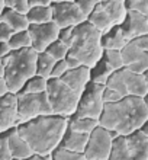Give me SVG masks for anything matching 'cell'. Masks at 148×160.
<instances>
[{
    "label": "cell",
    "instance_id": "1",
    "mask_svg": "<svg viewBox=\"0 0 148 160\" xmlns=\"http://www.w3.org/2000/svg\"><path fill=\"white\" fill-rule=\"evenodd\" d=\"M67 128L68 118L57 115L38 117L16 127L19 135L28 143L32 153L38 156H51L58 148Z\"/></svg>",
    "mask_w": 148,
    "mask_h": 160
},
{
    "label": "cell",
    "instance_id": "2",
    "mask_svg": "<svg viewBox=\"0 0 148 160\" xmlns=\"http://www.w3.org/2000/svg\"><path fill=\"white\" fill-rule=\"evenodd\" d=\"M147 118L148 109L142 98L128 96L116 103H106L99 118V125L119 135H129L141 130Z\"/></svg>",
    "mask_w": 148,
    "mask_h": 160
},
{
    "label": "cell",
    "instance_id": "3",
    "mask_svg": "<svg viewBox=\"0 0 148 160\" xmlns=\"http://www.w3.org/2000/svg\"><path fill=\"white\" fill-rule=\"evenodd\" d=\"M36 57L38 52L32 48H25L12 51L6 58L2 60L3 79L10 93L17 95L28 80L36 76Z\"/></svg>",
    "mask_w": 148,
    "mask_h": 160
},
{
    "label": "cell",
    "instance_id": "4",
    "mask_svg": "<svg viewBox=\"0 0 148 160\" xmlns=\"http://www.w3.org/2000/svg\"><path fill=\"white\" fill-rule=\"evenodd\" d=\"M103 35L93 26L84 22L74 28L73 44L68 50V55L80 61L81 66L89 67L90 70L103 58Z\"/></svg>",
    "mask_w": 148,
    "mask_h": 160
},
{
    "label": "cell",
    "instance_id": "5",
    "mask_svg": "<svg viewBox=\"0 0 148 160\" xmlns=\"http://www.w3.org/2000/svg\"><path fill=\"white\" fill-rule=\"evenodd\" d=\"M47 96L48 102L52 109V115L71 118L76 114L77 105L80 96L76 95L65 83L60 79H50L47 84Z\"/></svg>",
    "mask_w": 148,
    "mask_h": 160
},
{
    "label": "cell",
    "instance_id": "6",
    "mask_svg": "<svg viewBox=\"0 0 148 160\" xmlns=\"http://www.w3.org/2000/svg\"><path fill=\"white\" fill-rule=\"evenodd\" d=\"M109 160H148V137L140 130L119 135L112 144Z\"/></svg>",
    "mask_w": 148,
    "mask_h": 160
},
{
    "label": "cell",
    "instance_id": "7",
    "mask_svg": "<svg viewBox=\"0 0 148 160\" xmlns=\"http://www.w3.org/2000/svg\"><path fill=\"white\" fill-rule=\"evenodd\" d=\"M105 88H109L112 90H115V92H118L122 98H128V96L144 98L148 92L142 74L132 73L129 70H127V68L115 72L109 77Z\"/></svg>",
    "mask_w": 148,
    "mask_h": 160
},
{
    "label": "cell",
    "instance_id": "8",
    "mask_svg": "<svg viewBox=\"0 0 148 160\" xmlns=\"http://www.w3.org/2000/svg\"><path fill=\"white\" fill-rule=\"evenodd\" d=\"M17 125L38 117H50L52 109L48 102L47 92L35 93V95H21L17 93Z\"/></svg>",
    "mask_w": 148,
    "mask_h": 160
},
{
    "label": "cell",
    "instance_id": "9",
    "mask_svg": "<svg viewBox=\"0 0 148 160\" xmlns=\"http://www.w3.org/2000/svg\"><path fill=\"white\" fill-rule=\"evenodd\" d=\"M103 90L105 86L94 84L90 82L87 84L86 90L80 96L79 105H77L76 114L73 115L74 118H87V119H96L102 117L105 103H103Z\"/></svg>",
    "mask_w": 148,
    "mask_h": 160
},
{
    "label": "cell",
    "instance_id": "10",
    "mask_svg": "<svg viewBox=\"0 0 148 160\" xmlns=\"http://www.w3.org/2000/svg\"><path fill=\"white\" fill-rule=\"evenodd\" d=\"M51 10H52V22L58 26V29L76 28V26L87 22L86 16L80 12V9L74 0L51 2Z\"/></svg>",
    "mask_w": 148,
    "mask_h": 160
},
{
    "label": "cell",
    "instance_id": "11",
    "mask_svg": "<svg viewBox=\"0 0 148 160\" xmlns=\"http://www.w3.org/2000/svg\"><path fill=\"white\" fill-rule=\"evenodd\" d=\"M113 140L110 138L109 131L100 125L89 135V141L83 153L86 160H109Z\"/></svg>",
    "mask_w": 148,
    "mask_h": 160
},
{
    "label": "cell",
    "instance_id": "12",
    "mask_svg": "<svg viewBox=\"0 0 148 160\" xmlns=\"http://www.w3.org/2000/svg\"><path fill=\"white\" fill-rule=\"evenodd\" d=\"M28 34L32 41V50L35 52H45L47 48L58 39L60 29L54 22L44 25H29Z\"/></svg>",
    "mask_w": 148,
    "mask_h": 160
},
{
    "label": "cell",
    "instance_id": "13",
    "mask_svg": "<svg viewBox=\"0 0 148 160\" xmlns=\"http://www.w3.org/2000/svg\"><path fill=\"white\" fill-rule=\"evenodd\" d=\"M121 54H122L123 68L136 74H144L148 70V52L138 48L135 44L128 42L122 48Z\"/></svg>",
    "mask_w": 148,
    "mask_h": 160
},
{
    "label": "cell",
    "instance_id": "14",
    "mask_svg": "<svg viewBox=\"0 0 148 160\" xmlns=\"http://www.w3.org/2000/svg\"><path fill=\"white\" fill-rule=\"evenodd\" d=\"M17 127V98L7 93L0 98V134Z\"/></svg>",
    "mask_w": 148,
    "mask_h": 160
},
{
    "label": "cell",
    "instance_id": "15",
    "mask_svg": "<svg viewBox=\"0 0 148 160\" xmlns=\"http://www.w3.org/2000/svg\"><path fill=\"white\" fill-rule=\"evenodd\" d=\"M121 28H122L127 41L131 42L135 38H140L142 35L148 34V18L136 12H132V10H128L127 21L123 22V25H121Z\"/></svg>",
    "mask_w": 148,
    "mask_h": 160
},
{
    "label": "cell",
    "instance_id": "16",
    "mask_svg": "<svg viewBox=\"0 0 148 160\" xmlns=\"http://www.w3.org/2000/svg\"><path fill=\"white\" fill-rule=\"evenodd\" d=\"M90 73H92V70L89 67L81 66V67L74 68V70H68L60 80L67 84L76 95L81 96L87 88V84L90 83Z\"/></svg>",
    "mask_w": 148,
    "mask_h": 160
},
{
    "label": "cell",
    "instance_id": "17",
    "mask_svg": "<svg viewBox=\"0 0 148 160\" xmlns=\"http://www.w3.org/2000/svg\"><path fill=\"white\" fill-rule=\"evenodd\" d=\"M6 137H7L9 152L12 154L13 160H26L28 157H31L34 154L31 147L28 146V143L19 135L16 127L12 128V130L6 131Z\"/></svg>",
    "mask_w": 148,
    "mask_h": 160
},
{
    "label": "cell",
    "instance_id": "18",
    "mask_svg": "<svg viewBox=\"0 0 148 160\" xmlns=\"http://www.w3.org/2000/svg\"><path fill=\"white\" fill-rule=\"evenodd\" d=\"M87 141H89V135L80 134V132H76V131H71L70 128H67L58 147L68 150V152L83 154L86 150V146H87Z\"/></svg>",
    "mask_w": 148,
    "mask_h": 160
},
{
    "label": "cell",
    "instance_id": "19",
    "mask_svg": "<svg viewBox=\"0 0 148 160\" xmlns=\"http://www.w3.org/2000/svg\"><path fill=\"white\" fill-rule=\"evenodd\" d=\"M102 8L106 10L107 16L113 23V26H121L127 21L128 10L125 6V0H100Z\"/></svg>",
    "mask_w": 148,
    "mask_h": 160
},
{
    "label": "cell",
    "instance_id": "20",
    "mask_svg": "<svg viewBox=\"0 0 148 160\" xmlns=\"http://www.w3.org/2000/svg\"><path fill=\"white\" fill-rule=\"evenodd\" d=\"M87 23H90L94 29H98L102 35L107 34L109 31H112L115 28L113 23H112V21H110V18L107 16L106 10L102 8L100 0H99L98 6L94 8V10L90 13V16L87 18Z\"/></svg>",
    "mask_w": 148,
    "mask_h": 160
},
{
    "label": "cell",
    "instance_id": "21",
    "mask_svg": "<svg viewBox=\"0 0 148 160\" xmlns=\"http://www.w3.org/2000/svg\"><path fill=\"white\" fill-rule=\"evenodd\" d=\"M128 44L127 38L122 32L121 26H115L112 31H109L107 34L103 35L102 38V45L103 50H116V51H122V48Z\"/></svg>",
    "mask_w": 148,
    "mask_h": 160
},
{
    "label": "cell",
    "instance_id": "22",
    "mask_svg": "<svg viewBox=\"0 0 148 160\" xmlns=\"http://www.w3.org/2000/svg\"><path fill=\"white\" fill-rule=\"evenodd\" d=\"M0 22H3L6 25H9L15 32H22V31H28L29 28V22L26 19V16L16 13L10 10V9L4 8L2 16H0Z\"/></svg>",
    "mask_w": 148,
    "mask_h": 160
},
{
    "label": "cell",
    "instance_id": "23",
    "mask_svg": "<svg viewBox=\"0 0 148 160\" xmlns=\"http://www.w3.org/2000/svg\"><path fill=\"white\" fill-rule=\"evenodd\" d=\"M113 70L106 64V61L103 58L99 61L93 68H92V73H90V82L94 84H100V86H106L109 77L113 74Z\"/></svg>",
    "mask_w": 148,
    "mask_h": 160
},
{
    "label": "cell",
    "instance_id": "24",
    "mask_svg": "<svg viewBox=\"0 0 148 160\" xmlns=\"http://www.w3.org/2000/svg\"><path fill=\"white\" fill-rule=\"evenodd\" d=\"M99 127V121L96 119H87V118H68V128L71 131L80 132V134L90 135L96 128Z\"/></svg>",
    "mask_w": 148,
    "mask_h": 160
},
{
    "label": "cell",
    "instance_id": "25",
    "mask_svg": "<svg viewBox=\"0 0 148 160\" xmlns=\"http://www.w3.org/2000/svg\"><path fill=\"white\" fill-rule=\"evenodd\" d=\"M26 19L29 22V25H44V23H50V22H52V10H51V6L29 9V12L26 15Z\"/></svg>",
    "mask_w": 148,
    "mask_h": 160
},
{
    "label": "cell",
    "instance_id": "26",
    "mask_svg": "<svg viewBox=\"0 0 148 160\" xmlns=\"http://www.w3.org/2000/svg\"><path fill=\"white\" fill-rule=\"evenodd\" d=\"M55 64H57V61L51 55H48L47 52H39L36 57V76L50 80Z\"/></svg>",
    "mask_w": 148,
    "mask_h": 160
},
{
    "label": "cell",
    "instance_id": "27",
    "mask_svg": "<svg viewBox=\"0 0 148 160\" xmlns=\"http://www.w3.org/2000/svg\"><path fill=\"white\" fill-rule=\"evenodd\" d=\"M48 80L41 76H34L23 84V88L19 93L21 95H35V93H44L47 92Z\"/></svg>",
    "mask_w": 148,
    "mask_h": 160
},
{
    "label": "cell",
    "instance_id": "28",
    "mask_svg": "<svg viewBox=\"0 0 148 160\" xmlns=\"http://www.w3.org/2000/svg\"><path fill=\"white\" fill-rule=\"evenodd\" d=\"M9 45H10L12 51H21V50H25V48H32V41H31L28 31L15 32V35L9 41Z\"/></svg>",
    "mask_w": 148,
    "mask_h": 160
},
{
    "label": "cell",
    "instance_id": "29",
    "mask_svg": "<svg viewBox=\"0 0 148 160\" xmlns=\"http://www.w3.org/2000/svg\"><path fill=\"white\" fill-rule=\"evenodd\" d=\"M103 60H105L106 64H107L113 72H118V70H122L123 68V61H122V54H121V51L105 50L103 51Z\"/></svg>",
    "mask_w": 148,
    "mask_h": 160
},
{
    "label": "cell",
    "instance_id": "30",
    "mask_svg": "<svg viewBox=\"0 0 148 160\" xmlns=\"http://www.w3.org/2000/svg\"><path fill=\"white\" fill-rule=\"evenodd\" d=\"M48 55H51L52 58L58 63V61H63V60L67 58L68 55V48L65 45H64L63 42H60L58 39L55 42H52L50 47L47 48V51H45Z\"/></svg>",
    "mask_w": 148,
    "mask_h": 160
},
{
    "label": "cell",
    "instance_id": "31",
    "mask_svg": "<svg viewBox=\"0 0 148 160\" xmlns=\"http://www.w3.org/2000/svg\"><path fill=\"white\" fill-rule=\"evenodd\" d=\"M4 8L10 9V10L16 13H21L23 16H26L28 12H29L28 0H4Z\"/></svg>",
    "mask_w": 148,
    "mask_h": 160
},
{
    "label": "cell",
    "instance_id": "32",
    "mask_svg": "<svg viewBox=\"0 0 148 160\" xmlns=\"http://www.w3.org/2000/svg\"><path fill=\"white\" fill-rule=\"evenodd\" d=\"M125 6L127 10H132L148 18V0H127Z\"/></svg>",
    "mask_w": 148,
    "mask_h": 160
},
{
    "label": "cell",
    "instance_id": "33",
    "mask_svg": "<svg viewBox=\"0 0 148 160\" xmlns=\"http://www.w3.org/2000/svg\"><path fill=\"white\" fill-rule=\"evenodd\" d=\"M51 159L52 160H86L83 154L68 152V150H64V148H60V147L55 148L54 152H52Z\"/></svg>",
    "mask_w": 148,
    "mask_h": 160
},
{
    "label": "cell",
    "instance_id": "34",
    "mask_svg": "<svg viewBox=\"0 0 148 160\" xmlns=\"http://www.w3.org/2000/svg\"><path fill=\"white\" fill-rule=\"evenodd\" d=\"M74 2H76V4L79 6L80 12L86 16V19L90 16V13L93 12L94 8H96L99 3V0H74Z\"/></svg>",
    "mask_w": 148,
    "mask_h": 160
},
{
    "label": "cell",
    "instance_id": "35",
    "mask_svg": "<svg viewBox=\"0 0 148 160\" xmlns=\"http://www.w3.org/2000/svg\"><path fill=\"white\" fill-rule=\"evenodd\" d=\"M73 37H74V28H64V29H60L58 41L63 42L64 45L70 50V47L73 44Z\"/></svg>",
    "mask_w": 148,
    "mask_h": 160
},
{
    "label": "cell",
    "instance_id": "36",
    "mask_svg": "<svg viewBox=\"0 0 148 160\" xmlns=\"http://www.w3.org/2000/svg\"><path fill=\"white\" fill-rule=\"evenodd\" d=\"M0 160H13L12 159V154H10V152H9L6 132L0 134Z\"/></svg>",
    "mask_w": 148,
    "mask_h": 160
},
{
    "label": "cell",
    "instance_id": "37",
    "mask_svg": "<svg viewBox=\"0 0 148 160\" xmlns=\"http://www.w3.org/2000/svg\"><path fill=\"white\" fill-rule=\"evenodd\" d=\"M121 99H123V98L118 92H115V90H112L109 88H105V90H103V103L105 105L106 103H116Z\"/></svg>",
    "mask_w": 148,
    "mask_h": 160
},
{
    "label": "cell",
    "instance_id": "38",
    "mask_svg": "<svg viewBox=\"0 0 148 160\" xmlns=\"http://www.w3.org/2000/svg\"><path fill=\"white\" fill-rule=\"evenodd\" d=\"M68 72V67H67V63H65V60L63 61H58V63L55 64L54 70L51 73V79H61V77Z\"/></svg>",
    "mask_w": 148,
    "mask_h": 160
},
{
    "label": "cell",
    "instance_id": "39",
    "mask_svg": "<svg viewBox=\"0 0 148 160\" xmlns=\"http://www.w3.org/2000/svg\"><path fill=\"white\" fill-rule=\"evenodd\" d=\"M13 35H15V31L9 25L0 22V42H9Z\"/></svg>",
    "mask_w": 148,
    "mask_h": 160
},
{
    "label": "cell",
    "instance_id": "40",
    "mask_svg": "<svg viewBox=\"0 0 148 160\" xmlns=\"http://www.w3.org/2000/svg\"><path fill=\"white\" fill-rule=\"evenodd\" d=\"M132 44H135L138 48H141L142 51H147L148 52V34L142 35V37H140V38H135L134 41H131Z\"/></svg>",
    "mask_w": 148,
    "mask_h": 160
},
{
    "label": "cell",
    "instance_id": "41",
    "mask_svg": "<svg viewBox=\"0 0 148 160\" xmlns=\"http://www.w3.org/2000/svg\"><path fill=\"white\" fill-rule=\"evenodd\" d=\"M29 9L35 8H45V6H51V0H28Z\"/></svg>",
    "mask_w": 148,
    "mask_h": 160
},
{
    "label": "cell",
    "instance_id": "42",
    "mask_svg": "<svg viewBox=\"0 0 148 160\" xmlns=\"http://www.w3.org/2000/svg\"><path fill=\"white\" fill-rule=\"evenodd\" d=\"M12 52V48L9 45V42H0V60L6 58Z\"/></svg>",
    "mask_w": 148,
    "mask_h": 160
},
{
    "label": "cell",
    "instance_id": "43",
    "mask_svg": "<svg viewBox=\"0 0 148 160\" xmlns=\"http://www.w3.org/2000/svg\"><path fill=\"white\" fill-rule=\"evenodd\" d=\"M65 63H67L68 70H74V68L81 67L80 61H79V60H76V58H73V57H70V55H67V58H65Z\"/></svg>",
    "mask_w": 148,
    "mask_h": 160
},
{
    "label": "cell",
    "instance_id": "44",
    "mask_svg": "<svg viewBox=\"0 0 148 160\" xmlns=\"http://www.w3.org/2000/svg\"><path fill=\"white\" fill-rule=\"evenodd\" d=\"M9 92V88H7V84H6V82H4V79H0V98H3L6 96Z\"/></svg>",
    "mask_w": 148,
    "mask_h": 160
},
{
    "label": "cell",
    "instance_id": "45",
    "mask_svg": "<svg viewBox=\"0 0 148 160\" xmlns=\"http://www.w3.org/2000/svg\"><path fill=\"white\" fill-rule=\"evenodd\" d=\"M26 160H52L51 156H38V154H32L31 157H28Z\"/></svg>",
    "mask_w": 148,
    "mask_h": 160
},
{
    "label": "cell",
    "instance_id": "46",
    "mask_svg": "<svg viewBox=\"0 0 148 160\" xmlns=\"http://www.w3.org/2000/svg\"><path fill=\"white\" fill-rule=\"evenodd\" d=\"M141 132H142V134H144V135H147V137H148V118L147 119H145V122H144V125H142V127H141Z\"/></svg>",
    "mask_w": 148,
    "mask_h": 160
},
{
    "label": "cell",
    "instance_id": "47",
    "mask_svg": "<svg viewBox=\"0 0 148 160\" xmlns=\"http://www.w3.org/2000/svg\"><path fill=\"white\" fill-rule=\"evenodd\" d=\"M142 102H144L145 108H147V109H148V92H147V95H145V96L142 98Z\"/></svg>",
    "mask_w": 148,
    "mask_h": 160
},
{
    "label": "cell",
    "instance_id": "48",
    "mask_svg": "<svg viewBox=\"0 0 148 160\" xmlns=\"http://www.w3.org/2000/svg\"><path fill=\"white\" fill-rule=\"evenodd\" d=\"M3 10H4V0H0V16H2Z\"/></svg>",
    "mask_w": 148,
    "mask_h": 160
},
{
    "label": "cell",
    "instance_id": "49",
    "mask_svg": "<svg viewBox=\"0 0 148 160\" xmlns=\"http://www.w3.org/2000/svg\"><path fill=\"white\" fill-rule=\"evenodd\" d=\"M142 77H144V80H145V84H147V89H148V70L142 74Z\"/></svg>",
    "mask_w": 148,
    "mask_h": 160
},
{
    "label": "cell",
    "instance_id": "50",
    "mask_svg": "<svg viewBox=\"0 0 148 160\" xmlns=\"http://www.w3.org/2000/svg\"><path fill=\"white\" fill-rule=\"evenodd\" d=\"M3 66H2V60H0V79H3Z\"/></svg>",
    "mask_w": 148,
    "mask_h": 160
}]
</instances>
